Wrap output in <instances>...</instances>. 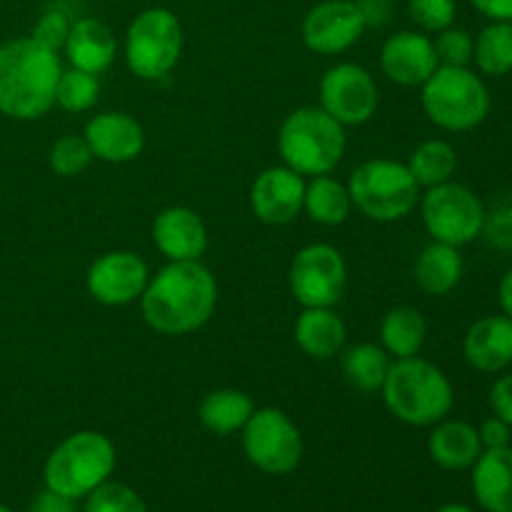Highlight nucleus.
Listing matches in <instances>:
<instances>
[{
    "label": "nucleus",
    "mask_w": 512,
    "mask_h": 512,
    "mask_svg": "<svg viewBox=\"0 0 512 512\" xmlns=\"http://www.w3.org/2000/svg\"><path fill=\"white\" fill-rule=\"evenodd\" d=\"M218 305V283L200 260L168 263L150 275L140 298L143 318L155 333L180 338L203 328Z\"/></svg>",
    "instance_id": "f257e3e1"
},
{
    "label": "nucleus",
    "mask_w": 512,
    "mask_h": 512,
    "mask_svg": "<svg viewBox=\"0 0 512 512\" xmlns=\"http://www.w3.org/2000/svg\"><path fill=\"white\" fill-rule=\"evenodd\" d=\"M63 63L55 50L33 38L0 45V113L13 120H38L55 105Z\"/></svg>",
    "instance_id": "f03ea898"
},
{
    "label": "nucleus",
    "mask_w": 512,
    "mask_h": 512,
    "mask_svg": "<svg viewBox=\"0 0 512 512\" xmlns=\"http://www.w3.org/2000/svg\"><path fill=\"white\" fill-rule=\"evenodd\" d=\"M380 393L390 415L413 428H433L455 405L448 375L420 355L393 360Z\"/></svg>",
    "instance_id": "7ed1b4c3"
},
{
    "label": "nucleus",
    "mask_w": 512,
    "mask_h": 512,
    "mask_svg": "<svg viewBox=\"0 0 512 512\" xmlns=\"http://www.w3.org/2000/svg\"><path fill=\"white\" fill-rule=\"evenodd\" d=\"M345 145V128L320 105L293 110L278 130L280 160L303 178L333 173L343 160Z\"/></svg>",
    "instance_id": "20e7f679"
},
{
    "label": "nucleus",
    "mask_w": 512,
    "mask_h": 512,
    "mask_svg": "<svg viewBox=\"0 0 512 512\" xmlns=\"http://www.w3.org/2000/svg\"><path fill=\"white\" fill-rule=\"evenodd\" d=\"M420 105L438 128L468 133L488 118L490 90L475 70L438 65V70L420 85Z\"/></svg>",
    "instance_id": "39448f33"
},
{
    "label": "nucleus",
    "mask_w": 512,
    "mask_h": 512,
    "mask_svg": "<svg viewBox=\"0 0 512 512\" xmlns=\"http://www.w3.org/2000/svg\"><path fill=\"white\" fill-rule=\"evenodd\" d=\"M115 458L118 455L113 440L98 430H80L68 435L45 460V488L73 500L88 498L95 488L110 480Z\"/></svg>",
    "instance_id": "423d86ee"
},
{
    "label": "nucleus",
    "mask_w": 512,
    "mask_h": 512,
    "mask_svg": "<svg viewBox=\"0 0 512 512\" xmlns=\"http://www.w3.org/2000/svg\"><path fill=\"white\" fill-rule=\"evenodd\" d=\"M350 200L365 218L375 223H395L418 208L420 185L410 175L408 165L388 158L360 163L348 180Z\"/></svg>",
    "instance_id": "0eeeda50"
},
{
    "label": "nucleus",
    "mask_w": 512,
    "mask_h": 512,
    "mask_svg": "<svg viewBox=\"0 0 512 512\" xmlns=\"http://www.w3.org/2000/svg\"><path fill=\"white\" fill-rule=\"evenodd\" d=\"M125 65L140 80H160L183 55V25L168 8H145L125 30Z\"/></svg>",
    "instance_id": "6e6552de"
},
{
    "label": "nucleus",
    "mask_w": 512,
    "mask_h": 512,
    "mask_svg": "<svg viewBox=\"0 0 512 512\" xmlns=\"http://www.w3.org/2000/svg\"><path fill=\"white\" fill-rule=\"evenodd\" d=\"M418 205L425 230L435 243L463 248L483 235L485 205L468 185L448 180L425 188Z\"/></svg>",
    "instance_id": "1a4fd4ad"
},
{
    "label": "nucleus",
    "mask_w": 512,
    "mask_h": 512,
    "mask_svg": "<svg viewBox=\"0 0 512 512\" xmlns=\"http://www.w3.org/2000/svg\"><path fill=\"white\" fill-rule=\"evenodd\" d=\"M243 453L265 475H288L303 460V435L280 408H255L245 423Z\"/></svg>",
    "instance_id": "9d476101"
},
{
    "label": "nucleus",
    "mask_w": 512,
    "mask_h": 512,
    "mask_svg": "<svg viewBox=\"0 0 512 512\" xmlns=\"http://www.w3.org/2000/svg\"><path fill=\"white\" fill-rule=\"evenodd\" d=\"M288 283L300 308H333L348 283L343 253L328 243L305 245L293 258Z\"/></svg>",
    "instance_id": "9b49d317"
},
{
    "label": "nucleus",
    "mask_w": 512,
    "mask_h": 512,
    "mask_svg": "<svg viewBox=\"0 0 512 512\" xmlns=\"http://www.w3.org/2000/svg\"><path fill=\"white\" fill-rule=\"evenodd\" d=\"M320 108L343 128L365 125L380 105V90L373 73L360 63H338L328 68L318 85Z\"/></svg>",
    "instance_id": "f8f14e48"
},
{
    "label": "nucleus",
    "mask_w": 512,
    "mask_h": 512,
    "mask_svg": "<svg viewBox=\"0 0 512 512\" xmlns=\"http://www.w3.org/2000/svg\"><path fill=\"white\" fill-rule=\"evenodd\" d=\"M150 283V268L138 253L110 250L93 260L85 273V288L95 303L105 308H123L143 298Z\"/></svg>",
    "instance_id": "ddd939ff"
},
{
    "label": "nucleus",
    "mask_w": 512,
    "mask_h": 512,
    "mask_svg": "<svg viewBox=\"0 0 512 512\" xmlns=\"http://www.w3.org/2000/svg\"><path fill=\"white\" fill-rule=\"evenodd\" d=\"M365 30L368 25L355 0H323L305 13L300 35L313 53L340 55L353 48Z\"/></svg>",
    "instance_id": "4468645a"
},
{
    "label": "nucleus",
    "mask_w": 512,
    "mask_h": 512,
    "mask_svg": "<svg viewBox=\"0 0 512 512\" xmlns=\"http://www.w3.org/2000/svg\"><path fill=\"white\" fill-rule=\"evenodd\" d=\"M305 178L288 165H270L250 185V208L265 225H288L303 213Z\"/></svg>",
    "instance_id": "2eb2a0df"
},
{
    "label": "nucleus",
    "mask_w": 512,
    "mask_h": 512,
    "mask_svg": "<svg viewBox=\"0 0 512 512\" xmlns=\"http://www.w3.org/2000/svg\"><path fill=\"white\" fill-rule=\"evenodd\" d=\"M438 65L433 38L423 30H398L380 48V68L403 88H420Z\"/></svg>",
    "instance_id": "dca6fc26"
},
{
    "label": "nucleus",
    "mask_w": 512,
    "mask_h": 512,
    "mask_svg": "<svg viewBox=\"0 0 512 512\" xmlns=\"http://www.w3.org/2000/svg\"><path fill=\"white\" fill-rule=\"evenodd\" d=\"M85 143L95 160L110 165L133 163L145 148V130L133 115L123 110H108V113L93 115L83 130Z\"/></svg>",
    "instance_id": "f3484780"
},
{
    "label": "nucleus",
    "mask_w": 512,
    "mask_h": 512,
    "mask_svg": "<svg viewBox=\"0 0 512 512\" xmlns=\"http://www.w3.org/2000/svg\"><path fill=\"white\" fill-rule=\"evenodd\" d=\"M153 243L168 263L200 260L208 250V228L193 208L168 205L153 220Z\"/></svg>",
    "instance_id": "a211bd4d"
},
{
    "label": "nucleus",
    "mask_w": 512,
    "mask_h": 512,
    "mask_svg": "<svg viewBox=\"0 0 512 512\" xmlns=\"http://www.w3.org/2000/svg\"><path fill=\"white\" fill-rule=\"evenodd\" d=\"M463 355L480 373H503L512 365V318L503 313L475 320L463 338Z\"/></svg>",
    "instance_id": "6ab92c4d"
},
{
    "label": "nucleus",
    "mask_w": 512,
    "mask_h": 512,
    "mask_svg": "<svg viewBox=\"0 0 512 512\" xmlns=\"http://www.w3.org/2000/svg\"><path fill=\"white\" fill-rule=\"evenodd\" d=\"M65 58L70 68L88 70V73L100 75L108 70L115 60V35L103 20L98 18H80L70 25V35L65 40Z\"/></svg>",
    "instance_id": "aec40b11"
},
{
    "label": "nucleus",
    "mask_w": 512,
    "mask_h": 512,
    "mask_svg": "<svg viewBox=\"0 0 512 512\" xmlns=\"http://www.w3.org/2000/svg\"><path fill=\"white\" fill-rule=\"evenodd\" d=\"M348 328L333 308H303L293 328V340L308 358L330 360L340 355Z\"/></svg>",
    "instance_id": "412c9836"
},
{
    "label": "nucleus",
    "mask_w": 512,
    "mask_h": 512,
    "mask_svg": "<svg viewBox=\"0 0 512 512\" xmlns=\"http://www.w3.org/2000/svg\"><path fill=\"white\" fill-rule=\"evenodd\" d=\"M475 500L488 512H512V448L483 450L473 465Z\"/></svg>",
    "instance_id": "4be33fe9"
},
{
    "label": "nucleus",
    "mask_w": 512,
    "mask_h": 512,
    "mask_svg": "<svg viewBox=\"0 0 512 512\" xmlns=\"http://www.w3.org/2000/svg\"><path fill=\"white\" fill-rule=\"evenodd\" d=\"M428 453L443 470H468L483 453L478 428L463 420H440L428 438Z\"/></svg>",
    "instance_id": "5701e85b"
},
{
    "label": "nucleus",
    "mask_w": 512,
    "mask_h": 512,
    "mask_svg": "<svg viewBox=\"0 0 512 512\" xmlns=\"http://www.w3.org/2000/svg\"><path fill=\"white\" fill-rule=\"evenodd\" d=\"M465 273V260L460 255V248L445 243H430L420 250L415 260V283L423 293L443 298L453 293L460 285Z\"/></svg>",
    "instance_id": "b1692460"
},
{
    "label": "nucleus",
    "mask_w": 512,
    "mask_h": 512,
    "mask_svg": "<svg viewBox=\"0 0 512 512\" xmlns=\"http://www.w3.org/2000/svg\"><path fill=\"white\" fill-rule=\"evenodd\" d=\"M253 410L255 403L245 390L218 388L200 400L198 418L208 433L225 438V435L240 433L250 420V415H253Z\"/></svg>",
    "instance_id": "393cba45"
},
{
    "label": "nucleus",
    "mask_w": 512,
    "mask_h": 512,
    "mask_svg": "<svg viewBox=\"0 0 512 512\" xmlns=\"http://www.w3.org/2000/svg\"><path fill=\"white\" fill-rule=\"evenodd\" d=\"M428 340V323L413 305H398L380 320V345L393 360L415 358Z\"/></svg>",
    "instance_id": "a878e982"
},
{
    "label": "nucleus",
    "mask_w": 512,
    "mask_h": 512,
    "mask_svg": "<svg viewBox=\"0 0 512 512\" xmlns=\"http://www.w3.org/2000/svg\"><path fill=\"white\" fill-rule=\"evenodd\" d=\"M303 210L313 223L325 225V228L343 225L350 218V210H353L348 185L335 180L330 173L305 180Z\"/></svg>",
    "instance_id": "bb28decb"
},
{
    "label": "nucleus",
    "mask_w": 512,
    "mask_h": 512,
    "mask_svg": "<svg viewBox=\"0 0 512 512\" xmlns=\"http://www.w3.org/2000/svg\"><path fill=\"white\" fill-rule=\"evenodd\" d=\"M340 353H343L340 355V370H343V378L348 380L350 388L360 390V393H378L383 388L385 375L393 363L383 345L358 343L340 350Z\"/></svg>",
    "instance_id": "cd10ccee"
},
{
    "label": "nucleus",
    "mask_w": 512,
    "mask_h": 512,
    "mask_svg": "<svg viewBox=\"0 0 512 512\" xmlns=\"http://www.w3.org/2000/svg\"><path fill=\"white\" fill-rule=\"evenodd\" d=\"M408 170L415 178L420 188H435L448 180H453L455 170H458V153L448 140H425L418 148L410 153Z\"/></svg>",
    "instance_id": "c85d7f7f"
},
{
    "label": "nucleus",
    "mask_w": 512,
    "mask_h": 512,
    "mask_svg": "<svg viewBox=\"0 0 512 512\" xmlns=\"http://www.w3.org/2000/svg\"><path fill=\"white\" fill-rule=\"evenodd\" d=\"M473 63L478 73L488 78H503L512 73V23L490 20L475 38Z\"/></svg>",
    "instance_id": "c756f323"
},
{
    "label": "nucleus",
    "mask_w": 512,
    "mask_h": 512,
    "mask_svg": "<svg viewBox=\"0 0 512 512\" xmlns=\"http://www.w3.org/2000/svg\"><path fill=\"white\" fill-rule=\"evenodd\" d=\"M100 95V80L95 73L78 68H63L55 88V105L65 113H88Z\"/></svg>",
    "instance_id": "7c9ffc66"
},
{
    "label": "nucleus",
    "mask_w": 512,
    "mask_h": 512,
    "mask_svg": "<svg viewBox=\"0 0 512 512\" xmlns=\"http://www.w3.org/2000/svg\"><path fill=\"white\" fill-rule=\"evenodd\" d=\"M93 160L90 145L85 143L83 135H63V138L55 140L48 153L50 170L60 178H75V175L85 173Z\"/></svg>",
    "instance_id": "2f4dec72"
},
{
    "label": "nucleus",
    "mask_w": 512,
    "mask_h": 512,
    "mask_svg": "<svg viewBox=\"0 0 512 512\" xmlns=\"http://www.w3.org/2000/svg\"><path fill=\"white\" fill-rule=\"evenodd\" d=\"M85 512H148V508L130 485L105 480L85 498Z\"/></svg>",
    "instance_id": "473e14b6"
},
{
    "label": "nucleus",
    "mask_w": 512,
    "mask_h": 512,
    "mask_svg": "<svg viewBox=\"0 0 512 512\" xmlns=\"http://www.w3.org/2000/svg\"><path fill=\"white\" fill-rule=\"evenodd\" d=\"M438 38L433 40L435 55H438L440 65H450V68H470L473 63V48L475 38L463 28H445L435 33Z\"/></svg>",
    "instance_id": "72a5a7b5"
},
{
    "label": "nucleus",
    "mask_w": 512,
    "mask_h": 512,
    "mask_svg": "<svg viewBox=\"0 0 512 512\" xmlns=\"http://www.w3.org/2000/svg\"><path fill=\"white\" fill-rule=\"evenodd\" d=\"M408 10L413 23L423 33H440L455 23L458 3L455 0H408Z\"/></svg>",
    "instance_id": "f704fd0d"
},
{
    "label": "nucleus",
    "mask_w": 512,
    "mask_h": 512,
    "mask_svg": "<svg viewBox=\"0 0 512 512\" xmlns=\"http://www.w3.org/2000/svg\"><path fill=\"white\" fill-rule=\"evenodd\" d=\"M70 25L73 23H70V18L63 13V10H45V13L38 18V23H35L30 38H33L35 43L43 45V48L60 53V50L65 48V40H68L70 35Z\"/></svg>",
    "instance_id": "c9c22d12"
},
{
    "label": "nucleus",
    "mask_w": 512,
    "mask_h": 512,
    "mask_svg": "<svg viewBox=\"0 0 512 512\" xmlns=\"http://www.w3.org/2000/svg\"><path fill=\"white\" fill-rule=\"evenodd\" d=\"M483 235L495 250L512 253V200L495 205L493 210H485Z\"/></svg>",
    "instance_id": "e433bc0d"
},
{
    "label": "nucleus",
    "mask_w": 512,
    "mask_h": 512,
    "mask_svg": "<svg viewBox=\"0 0 512 512\" xmlns=\"http://www.w3.org/2000/svg\"><path fill=\"white\" fill-rule=\"evenodd\" d=\"M478 438L483 450H498V448H508L510 438H512V428L505 420H500L498 415L493 418L483 420L478 428Z\"/></svg>",
    "instance_id": "4c0bfd02"
},
{
    "label": "nucleus",
    "mask_w": 512,
    "mask_h": 512,
    "mask_svg": "<svg viewBox=\"0 0 512 512\" xmlns=\"http://www.w3.org/2000/svg\"><path fill=\"white\" fill-rule=\"evenodd\" d=\"M488 403L493 415H498L500 420H505L512 428V373L495 380L493 388H490Z\"/></svg>",
    "instance_id": "58836bf2"
},
{
    "label": "nucleus",
    "mask_w": 512,
    "mask_h": 512,
    "mask_svg": "<svg viewBox=\"0 0 512 512\" xmlns=\"http://www.w3.org/2000/svg\"><path fill=\"white\" fill-rule=\"evenodd\" d=\"M75 503H78V500L45 488L43 493L35 495L33 505H30V512H78V505Z\"/></svg>",
    "instance_id": "ea45409f"
},
{
    "label": "nucleus",
    "mask_w": 512,
    "mask_h": 512,
    "mask_svg": "<svg viewBox=\"0 0 512 512\" xmlns=\"http://www.w3.org/2000/svg\"><path fill=\"white\" fill-rule=\"evenodd\" d=\"M355 3H358L368 28H380V25L388 23L390 0H355Z\"/></svg>",
    "instance_id": "a19ab883"
},
{
    "label": "nucleus",
    "mask_w": 512,
    "mask_h": 512,
    "mask_svg": "<svg viewBox=\"0 0 512 512\" xmlns=\"http://www.w3.org/2000/svg\"><path fill=\"white\" fill-rule=\"evenodd\" d=\"M480 15L500 23H512V0H470Z\"/></svg>",
    "instance_id": "79ce46f5"
},
{
    "label": "nucleus",
    "mask_w": 512,
    "mask_h": 512,
    "mask_svg": "<svg viewBox=\"0 0 512 512\" xmlns=\"http://www.w3.org/2000/svg\"><path fill=\"white\" fill-rule=\"evenodd\" d=\"M498 300H500V308H503V313L508 315V318H512V268L503 275V280H500Z\"/></svg>",
    "instance_id": "37998d69"
},
{
    "label": "nucleus",
    "mask_w": 512,
    "mask_h": 512,
    "mask_svg": "<svg viewBox=\"0 0 512 512\" xmlns=\"http://www.w3.org/2000/svg\"><path fill=\"white\" fill-rule=\"evenodd\" d=\"M435 512H475V510H470L468 505H460V503H448V505H443V508H438Z\"/></svg>",
    "instance_id": "c03bdc74"
},
{
    "label": "nucleus",
    "mask_w": 512,
    "mask_h": 512,
    "mask_svg": "<svg viewBox=\"0 0 512 512\" xmlns=\"http://www.w3.org/2000/svg\"><path fill=\"white\" fill-rule=\"evenodd\" d=\"M0 512H13L10 508H5V505H0Z\"/></svg>",
    "instance_id": "a18cd8bd"
}]
</instances>
